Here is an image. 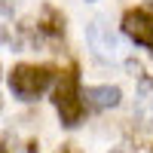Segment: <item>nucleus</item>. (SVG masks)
Instances as JSON below:
<instances>
[{
  "instance_id": "1",
  "label": "nucleus",
  "mask_w": 153,
  "mask_h": 153,
  "mask_svg": "<svg viewBox=\"0 0 153 153\" xmlns=\"http://www.w3.org/2000/svg\"><path fill=\"white\" fill-rule=\"evenodd\" d=\"M52 101H55V110H58L65 129H76L83 123L86 107H83V98H80V74H76L74 65L58 74V86L52 92Z\"/></svg>"
},
{
  "instance_id": "2",
  "label": "nucleus",
  "mask_w": 153,
  "mask_h": 153,
  "mask_svg": "<svg viewBox=\"0 0 153 153\" xmlns=\"http://www.w3.org/2000/svg\"><path fill=\"white\" fill-rule=\"evenodd\" d=\"M55 80V68L49 65H16L9 74V92L19 101H37Z\"/></svg>"
},
{
  "instance_id": "3",
  "label": "nucleus",
  "mask_w": 153,
  "mask_h": 153,
  "mask_svg": "<svg viewBox=\"0 0 153 153\" xmlns=\"http://www.w3.org/2000/svg\"><path fill=\"white\" fill-rule=\"evenodd\" d=\"M123 34L129 37L135 46L153 52V12H147V9H129L123 16Z\"/></svg>"
},
{
  "instance_id": "4",
  "label": "nucleus",
  "mask_w": 153,
  "mask_h": 153,
  "mask_svg": "<svg viewBox=\"0 0 153 153\" xmlns=\"http://www.w3.org/2000/svg\"><path fill=\"white\" fill-rule=\"evenodd\" d=\"M80 98L86 110H110V107H120L123 92L120 86H86L80 89Z\"/></svg>"
},
{
  "instance_id": "5",
  "label": "nucleus",
  "mask_w": 153,
  "mask_h": 153,
  "mask_svg": "<svg viewBox=\"0 0 153 153\" xmlns=\"http://www.w3.org/2000/svg\"><path fill=\"white\" fill-rule=\"evenodd\" d=\"M89 43H92L95 55H98L101 61H110L113 55H117V37L104 28V22H101V19H95L92 25H89Z\"/></svg>"
},
{
  "instance_id": "6",
  "label": "nucleus",
  "mask_w": 153,
  "mask_h": 153,
  "mask_svg": "<svg viewBox=\"0 0 153 153\" xmlns=\"http://www.w3.org/2000/svg\"><path fill=\"white\" fill-rule=\"evenodd\" d=\"M61 37H65V16L52 6H46L43 16L37 19V37L34 40H61Z\"/></svg>"
},
{
  "instance_id": "7",
  "label": "nucleus",
  "mask_w": 153,
  "mask_h": 153,
  "mask_svg": "<svg viewBox=\"0 0 153 153\" xmlns=\"http://www.w3.org/2000/svg\"><path fill=\"white\" fill-rule=\"evenodd\" d=\"M138 117L144 126H153V76H141V92H138Z\"/></svg>"
},
{
  "instance_id": "8",
  "label": "nucleus",
  "mask_w": 153,
  "mask_h": 153,
  "mask_svg": "<svg viewBox=\"0 0 153 153\" xmlns=\"http://www.w3.org/2000/svg\"><path fill=\"white\" fill-rule=\"evenodd\" d=\"M16 9V0H0V16H12Z\"/></svg>"
},
{
  "instance_id": "9",
  "label": "nucleus",
  "mask_w": 153,
  "mask_h": 153,
  "mask_svg": "<svg viewBox=\"0 0 153 153\" xmlns=\"http://www.w3.org/2000/svg\"><path fill=\"white\" fill-rule=\"evenodd\" d=\"M58 153H80V150H76L74 144H61V150H58Z\"/></svg>"
},
{
  "instance_id": "10",
  "label": "nucleus",
  "mask_w": 153,
  "mask_h": 153,
  "mask_svg": "<svg viewBox=\"0 0 153 153\" xmlns=\"http://www.w3.org/2000/svg\"><path fill=\"white\" fill-rule=\"evenodd\" d=\"M0 153H9V150H6V147H3V141H0Z\"/></svg>"
},
{
  "instance_id": "11",
  "label": "nucleus",
  "mask_w": 153,
  "mask_h": 153,
  "mask_svg": "<svg viewBox=\"0 0 153 153\" xmlns=\"http://www.w3.org/2000/svg\"><path fill=\"white\" fill-rule=\"evenodd\" d=\"M147 3H150V6H153V0H147Z\"/></svg>"
},
{
  "instance_id": "12",
  "label": "nucleus",
  "mask_w": 153,
  "mask_h": 153,
  "mask_svg": "<svg viewBox=\"0 0 153 153\" xmlns=\"http://www.w3.org/2000/svg\"><path fill=\"white\" fill-rule=\"evenodd\" d=\"M89 3H92V0H89Z\"/></svg>"
},
{
  "instance_id": "13",
  "label": "nucleus",
  "mask_w": 153,
  "mask_h": 153,
  "mask_svg": "<svg viewBox=\"0 0 153 153\" xmlns=\"http://www.w3.org/2000/svg\"><path fill=\"white\" fill-rule=\"evenodd\" d=\"M150 153H153V150H150Z\"/></svg>"
}]
</instances>
